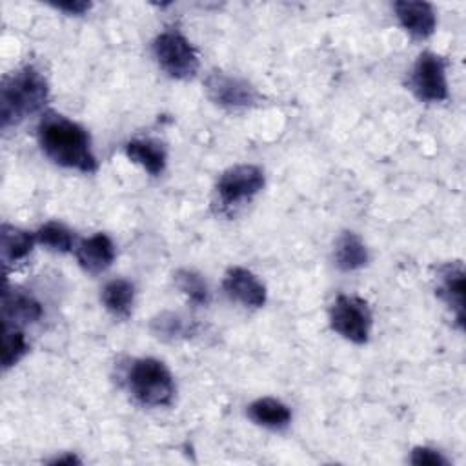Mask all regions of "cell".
<instances>
[{"mask_svg":"<svg viewBox=\"0 0 466 466\" xmlns=\"http://www.w3.org/2000/svg\"><path fill=\"white\" fill-rule=\"evenodd\" d=\"M222 288L228 297L249 308H262L266 304V286L258 277L246 268H229L224 275Z\"/></svg>","mask_w":466,"mask_h":466,"instance_id":"9c48e42d","label":"cell"},{"mask_svg":"<svg viewBox=\"0 0 466 466\" xmlns=\"http://www.w3.org/2000/svg\"><path fill=\"white\" fill-rule=\"evenodd\" d=\"M437 295L455 315L459 328L464 326V268L461 262H448L437 273Z\"/></svg>","mask_w":466,"mask_h":466,"instance_id":"30bf717a","label":"cell"},{"mask_svg":"<svg viewBox=\"0 0 466 466\" xmlns=\"http://www.w3.org/2000/svg\"><path fill=\"white\" fill-rule=\"evenodd\" d=\"M49 96L46 78L33 66L20 67L4 78L0 87V122L2 129L20 124L38 113Z\"/></svg>","mask_w":466,"mask_h":466,"instance_id":"7a4b0ae2","label":"cell"},{"mask_svg":"<svg viewBox=\"0 0 466 466\" xmlns=\"http://www.w3.org/2000/svg\"><path fill=\"white\" fill-rule=\"evenodd\" d=\"M27 351L25 335L18 329V326L5 324L2 331V366L4 370L15 366Z\"/></svg>","mask_w":466,"mask_h":466,"instance_id":"44dd1931","label":"cell"},{"mask_svg":"<svg viewBox=\"0 0 466 466\" xmlns=\"http://www.w3.org/2000/svg\"><path fill=\"white\" fill-rule=\"evenodd\" d=\"M331 329L353 344H364L371 331L368 302L355 295H339L329 309Z\"/></svg>","mask_w":466,"mask_h":466,"instance_id":"5b68a950","label":"cell"},{"mask_svg":"<svg viewBox=\"0 0 466 466\" xmlns=\"http://www.w3.org/2000/svg\"><path fill=\"white\" fill-rule=\"evenodd\" d=\"M248 417L258 426L282 430L291 422V410L279 399L260 397L248 406Z\"/></svg>","mask_w":466,"mask_h":466,"instance_id":"9a60e30c","label":"cell"},{"mask_svg":"<svg viewBox=\"0 0 466 466\" xmlns=\"http://www.w3.org/2000/svg\"><path fill=\"white\" fill-rule=\"evenodd\" d=\"M204 86L208 96L226 109H246L258 100V93L248 80L224 71L209 73Z\"/></svg>","mask_w":466,"mask_h":466,"instance_id":"ba28073f","label":"cell"},{"mask_svg":"<svg viewBox=\"0 0 466 466\" xmlns=\"http://www.w3.org/2000/svg\"><path fill=\"white\" fill-rule=\"evenodd\" d=\"M410 86H411L415 96L422 102L446 100L448 98V80H446L444 60L431 51L420 53L411 69Z\"/></svg>","mask_w":466,"mask_h":466,"instance_id":"52a82bcc","label":"cell"},{"mask_svg":"<svg viewBox=\"0 0 466 466\" xmlns=\"http://www.w3.org/2000/svg\"><path fill=\"white\" fill-rule=\"evenodd\" d=\"M175 286L187 297L191 304L206 306L209 302V288L206 280L193 269H178L175 275Z\"/></svg>","mask_w":466,"mask_h":466,"instance_id":"d6986e66","label":"cell"},{"mask_svg":"<svg viewBox=\"0 0 466 466\" xmlns=\"http://www.w3.org/2000/svg\"><path fill=\"white\" fill-rule=\"evenodd\" d=\"M124 151L131 162L138 164L144 171H147L153 177H158L166 169L167 155L164 146L157 140H151V138L129 140Z\"/></svg>","mask_w":466,"mask_h":466,"instance_id":"5bb4252c","label":"cell"},{"mask_svg":"<svg viewBox=\"0 0 466 466\" xmlns=\"http://www.w3.org/2000/svg\"><path fill=\"white\" fill-rule=\"evenodd\" d=\"M335 264L342 271H355L368 264V249L359 235L344 231L335 242Z\"/></svg>","mask_w":466,"mask_h":466,"instance_id":"2e32d148","label":"cell"},{"mask_svg":"<svg viewBox=\"0 0 466 466\" xmlns=\"http://www.w3.org/2000/svg\"><path fill=\"white\" fill-rule=\"evenodd\" d=\"M395 16L399 24L415 38H428L433 35L437 25V16L428 2L400 0L393 4Z\"/></svg>","mask_w":466,"mask_h":466,"instance_id":"8fae6325","label":"cell"},{"mask_svg":"<svg viewBox=\"0 0 466 466\" xmlns=\"http://www.w3.org/2000/svg\"><path fill=\"white\" fill-rule=\"evenodd\" d=\"M127 388L144 406H169L175 399V380L166 364L153 357L133 360L127 370Z\"/></svg>","mask_w":466,"mask_h":466,"instance_id":"3957f363","label":"cell"},{"mask_svg":"<svg viewBox=\"0 0 466 466\" xmlns=\"http://www.w3.org/2000/svg\"><path fill=\"white\" fill-rule=\"evenodd\" d=\"M38 142L46 157L62 167L80 173H95L98 167L87 131L62 115L49 113L42 118Z\"/></svg>","mask_w":466,"mask_h":466,"instance_id":"6da1fadb","label":"cell"},{"mask_svg":"<svg viewBox=\"0 0 466 466\" xmlns=\"http://www.w3.org/2000/svg\"><path fill=\"white\" fill-rule=\"evenodd\" d=\"M410 462L415 466H448V459L441 451L428 446L413 448Z\"/></svg>","mask_w":466,"mask_h":466,"instance_id":"603a6c76","label":"cell"},{"mask_svg":"<svg viewBox=\"0 0 466 466\" xmlns=\"http://www.w3.org/2000/svg\"><path fill=\"white\" fill-rule=\"evenodd\" d=\"M55 9H60L67 15H84L86 11H89L91 4L84 2V0H66V2H56L53 4Z\"/></svg>","mask_w":466,"mask_h":466,"instance_id":"cb8c5ba5","label":"cell"},{"mask_svg":"<svg viewBox=\"0 0 466 466\" xmlns=\"http://www.w3.org/2000/svg\"><path fill=\"white\" fill-rule=\"evenodd\" d=\"M153 55L160 69L177 80H187L198 71V55L177 29H167L153 40Z\"/></svg>","mask_w":466,"mask_h":466,"instance_id":"277c9868","label":"cell"},{"mask_svg":"<svg viewBox=\"0 0 466 466\" xmlns=\"http://www.w3.org/2000/svg\"><path fill=\"white\" fill-rule=\"evenodd\" d=\"M2 315L5 324L20 326L36 322L42 317L40 302L22 289H4L2 295Z\"/></svg>","mask_w":466,"mask_h":466,"instance_id":"4fadbf2b","label":"cell"},{"mask_svg":"<svg viewBox=\"0 0 466 466\" xmlns=\"http://www.w3.org/2000/svg\"><path fill=\"white\" fill-rule=\"evenodd\" d=\"M0 238H2V244H0L2 258L5 264L18 262V260L25 258L36 240V237L31 235L29 231H24V229L9 226V224L2 226Z\"/></svg>","mask_w":466,"mask_h":466,"instance_id":"ac0fdd59","label":"cell"},{"mask_svg":"<svg viewBox=\"0 0 466 466\" xmlns=\"http://www.w3.org/2000/svg\"><path fill=\"white\" fill-rule=\"evenodd\" d=\"M49 464H80V459L73 453H67V455H60V457H55L53 461H49Z\"/></svg>","mask_w":466,"mask_h":466,"instance_id":"d4e9b609","label":"cell"},{"mask_svg":"<svg viewBox=\"0 0 466 466\" xmlns=\"http://www.w3.org/2000/svg\"><path fill=\"white\" fill-rule=\"evenodd\" d=\"M135 299V288L126 279H113L102 289V304L104 308L118 319H126L131 313Z\"/></svg>","mask_w":466,"mask_h":466,"instance_id":"e0dca14e","label":"cell"},{"mask_svg":"<svg viewBox=\"0 0 466 466\" xmlns=\"http://www.w3.org/2000/svg\"><path fill=\"white\" fill-rule=\"evenodd\" d=\"M264 171L255 164H238L228 167L217 180V195L222 208L238 206L249 200L264 187Z\"/></svg>","mask_w":466,"mask_h":466,"instance_id":"8992f818","label":"cell"},{"mask_svg":"<svg viewBox=\"0 0 466 466\" xmlns=\"http://www.w3.org/2000/svg\"><path fill=\"white\" fill-rule=\"evenodd\" d=\"M151 329L157 337L160 339H180V337H187L189 333H193V326L191 322H187L186 319H182L177 313L171 311H164L160 315H157L151 320Z\"/></svg>","mask_w":466,"mask_h":466,"instance_id":"7402d4cb","label":"cell"},{"mask_svg":"<svg viewBox=\"0 0 466 466\" xmlns=\"http://www.w3.org/2000/svg\"><path fill=\"white\" fill-rule=\"evenodd\" d=\"M76 258L87 273H102L115 260V244L106 233H95L80 242Z\"/></svg>","mask_w":466,"mask_h":466,"instance_id":"7c38bea8","label":"cell"},{"mask_svg":"<svg viewBox=\"0 0 466 466\" xmlns=\"http://www.w3.org/2000/svg\"><path fill=\"white\" fill-rule=\"evenodd\" d=\"M36 242L56 253H67L73 248V233L60 222H46L35 233Z\"/></svg>","mask_w":466,"mask_h":466,"instance_id":"ffe728a7","label":"cell"}]
</instances>
